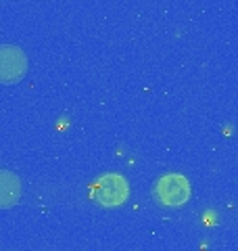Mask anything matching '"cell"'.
<instances>
[{"label":"cell","instance_id":"6da1fadb","mask_svg":"<svg viewBox=\"0 0 238 251\" xmlns=\"http://www.w3.org/2000/svg\"><path fill=\"white\" fill-rule=\"evenodd\" d=\"M153 197L163 207H182L190 199V182L182 174H165L157 180Z\"/></svg>","mask_w":238,"mask_h":251},{"label":"cell","instance_id":"277c9868","mask_svg":"<svg viewBox=\"0 0 238 251\" xmlns=\"http://www.w3.org/2000/svg\"><path fill=\"white\" fill-rule=\"evenodd\" d=\"M23 186L19 176H15L13 172L0 170V209H11L21 201Z\"/></svg>","mask_w":238,"mask_h":251},{"label":"cell","instance_id":"7a4b0ae2","mask_svg":"<svg viewBox=\"0 0 238 251\" xmlns=\"http://www.w3.org/2000/svg\"><path fill=\"white\" fill-rule=\"evenodd\" d=\"M27 74V54L15 44L0 46V84H17Z\"/></svg>","mask_w":238,"mask_h":251},{"label":"cell","instance_id":"3957f363","mask_svg":"<svg viewBox=\"0 0 238 251\" xmlns=\"http://www.w3.org/2000/svg\"><path fill=\"white\" fill-rule=\"evenodd\" d=\"M130 195V186L125 182L123 176L119 174H105L96 182V191L94 197L102 207H119L123 205Z\"/></svg>","mask_w":238,"mask_h":251}]
</instances>
